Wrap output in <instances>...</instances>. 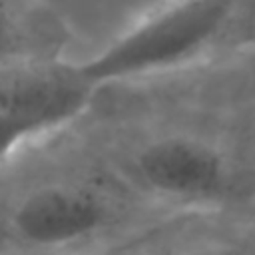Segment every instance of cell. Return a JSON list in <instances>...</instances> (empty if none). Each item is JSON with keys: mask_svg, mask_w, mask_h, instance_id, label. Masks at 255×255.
Here are the masks:
<instances>
[{"mask_svg": "<svg viewBox=\"0 0 255 255\" xmlns=\"http://www.w3.org/2000/svg\"><path fill=\"white\" fill-rule=\"evenodd\" d=\"M235 0H181L147 18L104 54L78 66L96 86L185 60L217 36Z\"/></svg>", "mask_w": 255, "mask_h": 255, "instance_id": "cell-1", "label": "cell"}, {"mask_svg": "<svg viewBox=\"0 0 255 255\" xmlns=\"http://www.w3.org/2000/svg\"><path fill=\"white\" fill-rule=\"evenodd\" d=\"M96 88L78 66L6 70L0 88L2 155L78 118Z\"/></svg>", "mask_w": 255, "mask_h": 255, "instance_id": "cell-3", "label": "cell"}, {"mask_svg": "<svg viewBox=\"0 0 255 255\" xmlns=\"http://www.w3.org/2000/svg\"><path fill=\"white\" fill-rule=\"evenodd\" d=\"M135 171L145 187L171 199H209L227 181L221 155L185 137H165L143 147L135 157Z\"/></svg>", "mask_w": 255, "mask_h": 255, "instance_id": "cell-4", "label": "cell"}, {"mask_svg": "<svg viewBox=\"0 0 255 255\" xmlns=\"http://www.w3.org/2000/svg\"><path fill=\"white\" fill-rule=\"evenodd\" d=\"M112 221V205L94 189L44 185L12 207L8 237L22 255H58L102 237Z\"/></svg>", "mask_w": 255, "mask_h": 255, "instance_id": "cell-2", "label": "cell"}]
</instances>
